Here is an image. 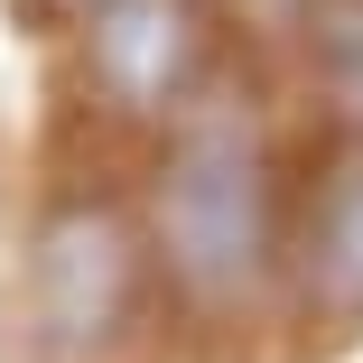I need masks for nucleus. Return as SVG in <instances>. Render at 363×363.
Segmentation results:
<instances>
[{
	"label": "nucleus",
	"mask_w": 363,
	"mask_h": 363,
	"mask_svg": "<svg viewBox=\"0 0 363 363\" xmlns=\"http://www.w3.org/2000/svg\"><path fill=\"white\" fill-rule=\"evenodd\" d=\"M140 224H150V261L186 308H242L279 279L289 261V186L270 159V130L252 103L205 84L150 150V186H140Z\"/></svg>",
	"instance_id": "obj_1"
},
{
	"label": "nucleus",
	"mask_w": 363,
	"mask_h": 363,
	"mask_svg": "<svg viewBox=\"0 0 363 363\" xmlns=\"http://www.w3.org/2000/svg\"><path fill=\"white\" fill-rule=\"evenodd\" d=\"M159 289L150 224L103 186H56L19 242V335L38 363H112Z\"/></svg>",
	"instance_id": "obj_2"
},
{
	"label": "nucleus",
	"mask_w": 363,
	"mask_h": 363,
	"mask_svg": "<svg viewBox=\"0 0 363 363\" xmlns=\"http://www.w3.org/2000/svg\"><path fill=\"white\" fill-rule=\"evenodd\" d=\"M224 56V10L214 0H103L94 19H75V65L84 103L121 130H168Z\"/></svg>",
	"instance_id": "obj_3"
},
{
	"label": "nucleus",
	"mask_w": 363,
	"mask_h": 363,
	"mask_svg": "<svg viewBox=\"0 0 363 363\" xmlns=\"http://www.w3.org/2000/svg\"><path fill=\"white\" fill-rule=\"evenodd\" d=\"M279 279H289V298H298L308 326L363 335V140H335V150L298 177Z\"/></svg>",
	"instance_id": "obj_4"
},
{
	"label": "nucleus",
	"mask_w": 363,
	"mask_h": 363,
	"mask_svg": "<svg viewBox=\"0 0 363 363\" xmlns=\"http://www.w3.org/2000/svg\"><path fill=\"white\" fill-rule=\"evenodd\" d=\"M298 65H308V94L326 103L335 140H363V0H308L298 19Z\"/></svg>",
	"instance_id": "obj_5"
},
{
	"label": "nucleus",
	"mask_w": 363,
	"mask_h": 363,
	"mask_svg": "<svg viewBox=\"0 0 363 363\" xmlns=\"http://www.w3.org/2000/svg\"><path fill=\"white\" fill-rule=\"evenodd\" d=\"M233 28H252V38H270V47H289L298 38V19H308V0H214Z\"/></svg>",
	"instance_id": "obj_6"
},
{
	"label": "nucleus",
	"mask_w": 363,
	"mask_h": 363,
	"mask_svg": "<svg viewBox=\"0 0 363 363\" xmlns=\"http://www.w3.org/2000/svg\"><path fill=\"white\" fill-rule=\"evenodd\" d=\"M28 10H38L47 28H75V19H94V10H103V0H28Z\"/></svg>",
	"instance_id": "obj_7"
}]
</instances>
